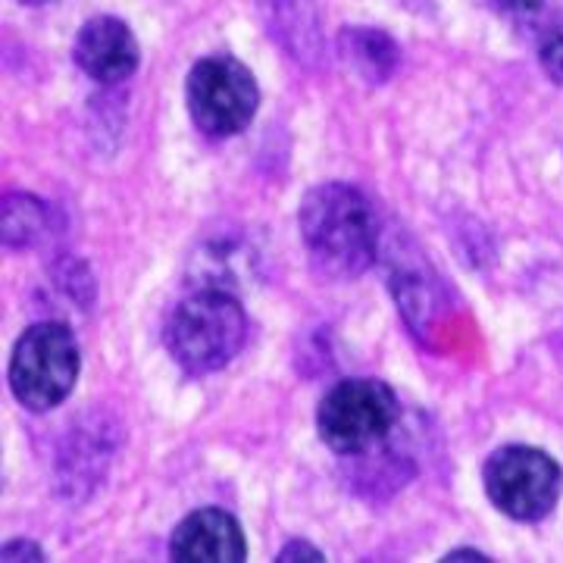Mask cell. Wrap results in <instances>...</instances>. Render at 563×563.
I'll return each mask as SVG.
<instances>
[{
	"label": "cell",
	"mask_w": 563,
	"mask_h": 563,
	"mask_svg": "<svg viewBox=\"0 0 563 563\" xmlns=\"http://www.w3.org/2000/svg\"><path fill=\"white\" fill-rule=\"evenodd\" d=\"M185 101L195 125L210 139H232L244 132L261 103L254 73L229 54H213L191 66Z\"/></svg>",
	"instance_id": "5"
},
{
	"label": "cell",
	"mask_w": 563,
	"mask_h": 563,
	"mask_svg": "<svg viewBox=\"0 0 563 563\" xmlns=\"http://www.w3.org/2000/svg\"><path fill=\"white\" fill-rule=\"evenodd\" d=\"M20 3H29V7H38V3H51V0H20Z\"/></svg>",
	"instance_id": "16"
},
{
	"label": "cell",
	"mask_w": 563,
	"mask_h": 563,
	"mask_svg": "<svg viewBox=\"0 0 563 563\" xmlns=\"http://www.w3.org/2000/svg\"><path fill=\"white\" fill-rule=\"evenodd\" d=\"M73 57L88 79L101 81V85H117V81L135 76L141 51L125 22L117 16H95L79 29L76 44H73Z\"/></svg>",
	"instance_id": "7"
},
{
	"label": "cell",
	"mask_w": 563,
	"mask_h": 563,
	"mask_svg": "<svg viewBox=\"0 0 563 563\" xmlns=\"http://www.w3.org/2000/svg\"><path fill=\"white\" fill-rule=\"evenodd\" d=\"M247 339L242 303L225 288H201L173 310L166 322V347L191 376H207L239 357Z\"/></svg>",
	"instance_id": "2"
},
{
	"label": "cell",
	"mask_w": 563,
	"mask_h": 563,
	"mask_svg": "<svg viewBox=\"0 0 563 563\" xmlns=\"http://www.w3.org/2000/svg\"><path fill=\"white\" fill-rule=\"evenodd\" d=\"M542 66L544 73L563 85V20L544 35L542 41Z\"/></svg>",
	"instance_id": "11"
},
{
	"label": "cell",
	"mask_w": 563,
	"mask_h": 563,
	"mask_svg": "<svg viewBox=\"0 0 563 563\" xmlns=\"http://www.w3.org/2000/svg\"><path fill=\"white\" fill-rule=\"evenodd\" d=\"M169 554L179 563H242L247 544L232 514L220 507H203L176 526Z\"/></svg>",
	"instance_id": "8"
},
{
	"label": "cell",
	"mask_w": 563,
	"mask_h": 563,
	"mask_svg": "<svg viewBox=\"0 0 563 563\" xmlns=\"http://www.w3.org/2000/svg\"><path fill=\"white\" fill-rule=\"evenodd\" d=\"M81 354L63 322H35L25 329L10 357V388L35 413L60 407L79 379Z\"/></svg>",
	"instance_id": "3"
},
{
	"label": "cell",
	"mask_w": 563,
	"mask_h": 563,
	"mask_svg": "<svg viewBox=\"0 0 563 563\" xmlns=\"http://www.w3.org/2000/svg\"><path fill=\"white\" fill-rule=\"evenodd\" d=\"M7 561H44L38 544L32 542H10L3 544V563Z\"/></svg>",
	"instance_id": "12"
},
{
	"label": "cell",
	"mask_w": 563,
	"mask_h": 563,
	"mask_svg": "<svg viewBox=\"0 0 563 563\" xmlns=\"http://www.w3.org/2000/svg\"><path fill=\"white\" fill-rule=\"evenodd\" d=\"M339 44H342V60L351 66V73L369 85H383L398 63L395 41L379 29H344Z\"/></svg>",
	"instance_id": "9"
},
{
	"label": "cell",
	"mask_w": 563,
	"mask_h": 563,
	"mask_svg": "<svg viewBox=\"0 0 563 563\" xmlns=\"http://www.w3.org/2000/svg\"><path fill=\"white\" fill-rule=\"evenodd\" d=\"M483 485L488 501L504 517L520 523H539L558 507L563 473L558 461L539 448L507 444L488 454L483 466Z\"/></svg>",
	"instance_id": "6"
},
{
	"label": "cell",
	"mask_w": 563,
	"mask_h": 563,
	"mask_svg": "<svg viewBox=\"0 0 563 563\" xmlns=\"http://www.w3.org/2000/svg\"><path fill=\"white\" fill-rule=\"evenodd\" d=\"M41 229V203L25 195L3 198V244H29Z\"/></svg>",
	"instance_id": "10"
},
{
	"label": "cell",
	"mask_w": 563,
	"mask_h": 563,
	"mask_svg": "<svg viewBox=\"0 0 563 563\" xmlns=\"http://www.w3.org/2000/svg\"><path fill=\"white\" fill-rule=\"evenodd\" d=\"M498 7L504 10H510V13H532V10H539L544 0H495Z\"/></svg>",
	"instance_id": "14"
},
{
	"label": "cell",
	"mask_w": 563,
	"mask_h": 563,
	"mask_svg": "<svg viewBox=\"0 0 563 563\" xmlns=\"http://www.w3.org/2000/svg\"><path fill=\"white\" fill-rule=\"evenodd\" d=\"M444 561H448V563H451V561H488V558H485L483 551H451V554H448Z\"/></svg>",
	"instance_id": "15"
},
{
	"label": "cell",
	"mask_w": 563,
	"mask_h": 563,
	"mask_svg": "<svg viewBox=\"0 0 563 563\" xmlns=\"http://www.w3.org/2000/svg\"><path fill=\"white\" fill-rule=\"evenodd\" d=\"M398 422V398L391 385L373 376L342 379L322 395L317 432L335 454H363L388 439Z\"/></svg>",
	"instance_id": "4"
},
{
	"label": "cell",
	"mask_w": 563,
	"mask_h": 563,
	"mask_svg": "<svg viewBox=\"0 0 563 563\" xmlns=\"http://www.w3.org/2000/svg\"><path fill=\"white\" fill-rule=\"evenodd\" d=\"M279 561H313V563H320V561H325V558H322L320 551H317V548H313V544H303V542H291V544H285V548H282L279 551Z\"/></svg>",
	"instance_id": "13"
},
{
	"label": "cell",
	"mask_w": 563,
	"mask_h": 563,
	"mask_svg": "<svg viewBox=\"0 0 563 563\" xmlns=\"http://www.w3.org/2000/svg\"><path fill=\"white\" fill-rule=\"evenodd\" d=\"M301 242L325 279H357L379 254V217L354 185L322 181L303 195Z\"/></svg>",
	"instance_id": "1"
}]
</instances>
